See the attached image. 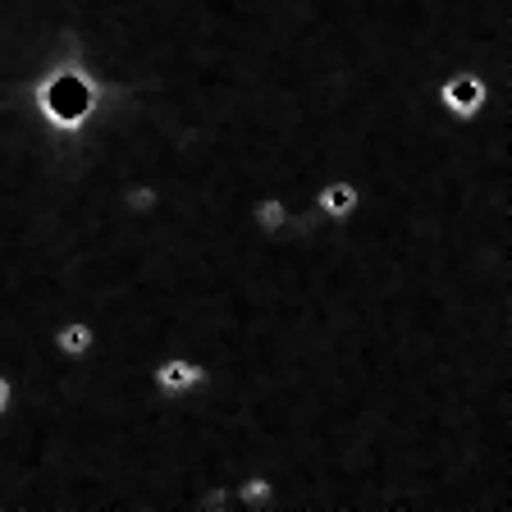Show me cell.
<instances>
[{
  "label": "cell",
  "mask_w": 512,
  "mask_h": 512,
  "mask_svg": "<svg viewBox=\"0 0 512 512\" xmlns=\"http://www.w3.org/2000/svg\"><path fill=\"white\" fill-rule=\"evenodd\" d=\"M147 380L160 398H192V394H206V389H211L215 371L202 357H192V352H160L156 362H151Z\"/></svg>",
  "instance_id": "obj_1"
},
{
  "label": "cell",
  "mask_w": 512,
  "mask_h": 512,
  "mask_svg": "<svg viewBox=\"0 0 512 512\" xmlns=\"http://www.w3.org/2000/svg\"><path fill=\"white\" fill-rule=\"evenodd\" d=\"M362 211V183L348 179V174H334V179H320L311 188V215L330 224H343Z\"/></svg>",
  "instance_id": "obj_2"
},
{
  "label": "cell",
  "mask_w": 512,
  "mask_h": 512,
  "mask_svg": "<svg viewBox=\"0 0 512 512\" xmlns=\"http://www.w3.org/2000/svg\"><path fill=\"white\" fill-rule=\"evenodd\" d=\"M96 343H101V334H96V325L87 316H64L55 320L51 330V348L55 357H64V362H87L96 352Z\"/></svg>",
  "instance_id": "obj_3"
},
{
  "label": "cell",
  "mask_w": 512,
  "mask_h": 512,
  "mask_svg": "<svg viewBox=\"0 0 512 512\" xmlns=\"http://www.w3.org/2000/svg\"><path fill=\"white\" fill-rule=\"evenodd\" d=\"M247 220H252L256 234H266V238H279V234H288V229H298V224H293V211H288V202L279 197V192H261V197H252ZM298 234H316V229H298Z\"/></svg>",
  "instance_id": "obj_4"
},
{
  "label": "cell",
  "mask_w": 512,
  "mask_h": 512,
  "mask_svg": "<svg viewBox=\"0 0 512 512\" xmlns=\"http://www.w3.org/2000/svg\"><path fill=\"white\" fill-rule=\"evenodd\" d=\"M234 503L238 508H275V480L266 471H243L234 480Z\"/></svg>",
  "instance_id": "obj_5"
},
{
  "label": "cell",
  "mask_w": 512,
  "mask_h": 512,
  "mask_svg": "<svg viewBox=\"0 0 512 512\" xmlns=\"http://www.w3.org/2000/svg\"><path fill=\"white\" fill-rule=\"evenodd\" d=\"M14 398H19V389H14V380L5 371H0V421L14 412Z\"/></svg>",
  "instance_id": "obj_6"
}]
</instances>
